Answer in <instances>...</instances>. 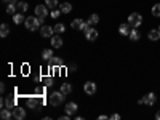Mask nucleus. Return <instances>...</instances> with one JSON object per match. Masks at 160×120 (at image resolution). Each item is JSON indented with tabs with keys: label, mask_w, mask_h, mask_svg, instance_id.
Segmentation results:
<instances>
[{
	"label": "nucleus",
	"mask_w": 160,
	"mask_h": 120,
	"mask_svg": "<svg viewBox=\"0 0 160 120\" xmlns=\"http://www.w3.org/2000/svg\"><path fill=\"white\" fill-rule=\"evenodd\" d=\"M66 99V95H64V93L59 90V91H55V93H51V95H50V104L51 106H59L62 101Z\"/></svg>",
	"instance_id": "obj_1"
},
{
	"label": "nucleus",
	"mask_w": 160,
	"mask_h": 120,
	"mask_svg": "<svg viewBox=\"0 0 160 120\" xmlns=\"http://www.w3.org/2000/svg\"><path fill=\"white\" fill-rule=\"evenodd\" d=\"M128 24L131 26L133 29H138L139 26L142 24V16L139 15V13H131V15L128 16Z\"/></svg>",
	"instance_id": "obj_2"
},
{
	"label": "nucleus",
	"mask_w": 160,
	"mask_h": 120,
	"mask_svg": "<svg viewBox=\"0 0 160 120\" xmlns=\"http://www.w3.org/2000/svg\"><path fill=\"white\" fill-rule=\"evenodd\" d=\"M71 26H72V29H74V31H85V29L90 28L91 24H90L88 21L85 22L83 19H74V21L71 22Z\"/></svg>",
	"instance_id": "obj_3"
},
{
	"label": "nucleus",
	"mask_w": 160,
	"mask_h": 120,
	"mask_svg": "<svg viewBox=\"0 0 160 120\" xmlns=\"http://www.w3.org/2000/svg\"><path fill=\"white\" fill-rule=\"evenodd\" d=\"M24 26H26V29H28V31H37V29L40 28V24H38V21H37V18H35V16L26 18Z\"/></svg>",
	"instance_id": "obj_4"
},
{
	"label": "nucleus",
	"mask_w": 160,
	"mask_h": 120,
	"mask_svg": "<svg viewBox=\"0 0 160 120\" xmlns=\"http://www.w3.org/2000/svg\"><path fill=\"white\" fill-rule=\"evenodd\" d=\"M40 35H42V37H53V35H55V28L43 24L42 28H40Z\"/></svg>",
	"instance_id": "obj_5"
},
{
	"label": "nucleus",
	"mask_w": 160,
	"mask_h": 120,
	"mask_svg": "<svg viewBox=\"0 0 160 120\" xmlns=\"http://www.w3.org/2000/svg\"><path fill=\"white\" fill-rule=\"evenodd\" d=\"M85 37H87V40H90V42H95V40L98 38V31L93 29L90 26L88 29H85Z\"/></svg>",
	"instance_id": "obj_6"
},
{
	"label": "nucleus",
	"mask_w": 160,
	"mask_h": 120,
	"mask_svg": "<svg viewBox=\"0 0 160 120\" xmlns=\"http://www.w3.org/2000/svg\"><path fill=\"white\" fill-rule=\"evenodd\" d=\"M83 91L87 93L88 96L95 95V93H96V83H95V82H87V83L83 85Z\"/></svg>",
	"instance_id": "obj_7"
},
{
	"label": "nucleus",
	"mask_w": 160,
	"mask_h": 120,
	"mask_svg": "<svg viewBox=\"0 0 160 120\" xmlns=\"http://www.w3.org/2000/svg\"><path fill=\"white\" fill-rule=\"evenodd\" d=\"M35 15L42 16V18H47L48 16V7L47 5H37L35 7Z\"/></svg>",
	"instance_id": "obj_8"
},
{
	"label": "nucleus",
	"mask_w": 160,
	"mask_h": 120,
	"mask_svg": "<svg viewBox=\"0 0 160 120\" xmlns=\"http://www.w3.org/2000/svg\"><path fill=\"white\" fill-rule=\"evenodd\" d=\"M48 64H50V68H62L64 61L61 58H58V56H53V58L48 59Z\"/></svg>",
	"instance_id": "obj_9"
},
{
	"label": "nucleus",
	"mask_w": 160,
	"mask_h": 120,
	"mask_svg": "<svg viewBox=\"0 0 160 120\" xmlns=\"http://www.w3.org/2000/svg\"><path fill=\"white\" fill-rule=\"evenodd\" d=\"M38 98L37 96H31V98H28V101H26V102H28V108H31V109H40V104H38V101H37Z\"/></svg>",
	"instance_id": "obj_10"
},
{
	"label": "nucleus",
	"mask_w": 160,
	"mask_h": 120,
	"mask_svg": "<svg viewBox=\"0 0 160 120\" xmlns=\"http://www.w3.org/2000/svg\"><path fill=\"white\" fill-rule=\"evenodd\" d=\"M64 109H66V114H68V115H74L77 112V109H78V106L75 102H68Z\"/></svg>",
	"instance_id": "obj_11"
},
{
	"label": "nucleus",
	"mask_w": 160,
	"mask_h": 120,
	"mask_svg": "<svg viewBox=\"0 0 160 120\" xmlns=\"http://www.w3.org/2000/svg\"><path fill=\"white\" fill-rule=\"evenodd\" d=\"M155 95L154 93H148V95H144V98H142V102L146 104V106H152L154 102H155Z\"/></svg>",
	"instance_id": "obj_12"
},
{
	"label": "nucleus",
	"mask_w": 160,
	"mask_h": 120,
	"mask_svg": "<svg viewBox=\"0 0 160 120\" xmlns=\"http://www.w3.org/2000/svg\"><path fill=\"white\" fill-rule=\"evenodd\" d=\"M13 117L18 118V120H22V118L26 117V111H24L22 108H18V106H16V108L13 109Z\"/></svg>",
	"instance_id": "obj_13"
},
{
	"label": "nucleus",
	"mask_w": 160,
	"mask_h": 120,
	"mask_svg": "<svg viewBox=\"0 0 160 120\" xmlns=\"http://www.w3.org/2000/svg\"><path fill=\"white\" fill-rule=\"evenodd\" d=\"M51 45H53V48H61V47H62V40H61L59 34H56V35L51 37Z\"/></svg>",
	"instance_id": "obj_14"
},
{
	"label": "nucleus",
	"mask_w": 160,
	"mask_h": 120,
	"mask_svg": "<svg viewBox=\"0 0 160 120\" xmlns=\"http://www.w3.org/2000/svg\"><path fill=\"white\" fill-rule=\"evenodd\" d=\"M131 26L130 24H120V28H118V32H120V35H130V32H131Z\"/></svg>",
	"instance_id": "obj_15"
},
{
	"label": "nucleus",
	"mask_w": 160,
	"mask_h": 120,
	"mask_svg": "<svg viewBox=\"0 0 160 120\" xmlns=\"http://www.w3.org/2000/svg\"><path fill=\"white\" fill-rule=\"evenodd\" d=\"M130 40H131V42H138V40H139V37H141V34H139V31L138 29H131V32H130Z\"/></svg>",
	"instance_id": "obj_16"
},
{
	"label": "nucleus",
	"mask_w": 160,
	"mask_h": 120,
	"mask_svg": "<svg viewBox=\"0 0 160 120\" xmlns=\"http://www.w3.org/2000/svg\"><path fill=\"white\" fill-rule=\"evenodd\" d=\"M148 35H149V38H151V40H154V42H157V40L160 38V31H158V29H151Z\"/></svg>",
	"instance_id": "obj_17"
},
{
	"label": "nucleus",
	"mask_w": 160,
	"mask_h": 120,
	"mask_svg": "<svg viewBox=\"0 0 160 120\" xmlns=\"http://www.w3.org/2000/svg\"><path fill=\"white\" fill-rule=\"evenodd\" d=\"M59 10L64 13V15H68V13H71V10H72V5L69 2H64V3L59 5Z\"/></svg>",
	"instance_id": "obj_18"
},
{
	"label": "nucleus",
	"mask_w": 160,
	"mask_h": 120,
	"mask_svg": "<svg viewBox=\"0 0 160 120\" xmlns=\"http://www.w3.org/2000/svg\"><path fill=\"white\" fill-rule=\"evenodd\" d=\"M5 108L15 109V108H16V98H7V99H5Z\"/></svg>",
	"instance_id": "obj_19"
},
{
	"label": "nucleus",
	"mask_w": 160,
	"mask_h": 120,
	"mask_svg": "<svg viewBox=\"0 0 160 120\" xmlns=\"http://www.w3.org/2000/svg\"><path fill=\"white\" fill-rule=\"evenodd\" d=\"M0 117H2L3 120H10L13 117V112L8 108H5V109H2V112H0Z\"/></svg>",
	"instance_id": "obj_20"
},
{
	"label": "nucleus",
	"mask_w": 160,
	"mask_h": 120,
	"mask_svg": "<svg viewBox=\"0 0 160 120\" xmlns=\"http://www.w3.org/2000/svg\"><path fill=\"white\" fill-rule=\"evenodd\" d=\"M55 55H53V50H48V48H45L43 51H42V58L45 59V61H48L50 58H53Z\"/></svg>",
	"instance_id": "obj_21"
},
{
	"label": "nucleus",
	"mask_w": 160,
	"mask_h": 120,
	"mask_svg": "<svg viewBox=\"0 0 160 120\" xmlns=\"http://www.w3.org/2000/svg\"><path fill=\"white\" fill-rule=\"evenodd\" d=\"M61 91L64 93L66 96H68V95H71V93H72V87H71L69 83H62V85H61Z\"/></svg>",
	"instance_id": "obj_22"
},
{
	"label": "nucleus",
	"mask_w": 160,
	"mask_h": 120,
	"mask_svg": "<svg viewBox=\"0 0 160 120\" xmlns=\"http://www.w3.org/2000/svg\"><path fill=\"white\" fill-rule=\"evenodd\" d=\"M8 34H10V28H8V24H2V26H0V35H2V37L5 38Z\"/></svg>",
	"instance_id": "obj_23"
},
{
	"label": "nucleus",
	"mask_w": 160,
	"mask_h": 120,
	"mask_svg": "<svg viewBox=\"0 0 160 120\" xmlns=\"http://www.w3.org/2000/svg\"><path fill=\"white\" fill-rule=\"evenodd\" d=\"M45 5H47L48 8H51V10H55L59 3H58V0H45Z\"/></svg>",
	"instance_id": "obj_24"
},
{
	"label": "nucleus",
	"mask_w": 160,
	"mask_h": 120,
	"mask_svg": "<svg viewBox=\"0 0 160 120\" xmlns=\"http://www.w3.org/2000/svg\"><path fill=\"white\" fill-rule=\"evenodd\" d=\"M13 21H15L16 24H21V22H24L26 19L22 18V13H16V15L13 16Z\"/></svg>",
	"instance_id": "obj_25"
},
{
	"label": "nucleus",
	"mask_w": 160,
	"mask_h": 120,
	"mask_svg": "<svg viewBox=\"0 0 160 120\" xmlns=\"http://www.w3.org/2000/svg\"><path fill=\"white\" fill-rule=\"evenodd\" d=\"M151 11H152V15H154L155 18H158V16H160V3H155Z\"/></svg>",
	"instance_id": "obj_26"
},
{
	"label": "nucleus",
	"mask_w": 160,
	"mask_h": 120,
	"mask_svg": "<svg viewBox=\"0 0 160 120\" xmlns=\"http://www.w3.org/2000/svg\"><path fill=\"white\" fill-rule=\"evenodd\" d=\"M88 22H90L91 26H93V24H98V22H99V16L96 15V13H93V15L90 16V19H88Z\"/></svg>",
	"instance_id": "obj_27"
},
{
	"label": "nucleus",
	"mask_w": 160,
	"mask_h": 120,
	"mask_svg": "<svg viewBox=\"0 0 160 120\" xmlns=\"http://www.w3.org/2000/svg\"><path fill=\"white\" fill-rule=\"evenodd\" d=\"M16 5L15 3H8V7H7V13L8 15H15V11H16Z\"/></svg>",
	"instance_id": "obj_28"
},
{
	"label": "nucleus",
	"mask_w": 160,
	"mask_h": 120,
	"mask_svg": "<svg viewBox=\"0 0 160 120\" xmlns=\"http://www.w3.org/2000/svg\"><path fill=\"white\" fill-rule=\"evenodd\" d=\"M16 7H18V10L22 13V11H26V10H28L29 7H28V3H26V2H18L16 3Z\"/></svg>",
	"instance_id": "obj_29"
},
{
	"label": "nucleus",
	"mask_w": 160,
	"mask_h": 120,
	"mask_svg": "<svg viewBox=\"0 0 160 120\" xmlns=\"http://www.w3.org/2000/svg\"><path fill=\"white\" fill-rule=\"evenodd\" d=\"M64 29H66L64 24H56V26H55V34H62Z\"/></svg>",
	"instance_id": "obj_30"
},
{
	"label": "nucleus",
	"mask_w": 160,
	"mask_h": 120,
	"mask_svg": "<svg viewBox=\"0 0 160 120\" xmlns=\"http://www.w3.org/2000/svg\"><path fill=\"white\" fill-rule=\"evenodd\" d=\"M43 83H45V87H51L53 85V77H45L43 78Z\"/></svg>",
	"instance_id": "obj_31"
},
{
	"label": "nucleus",
	"mask_w": 160,
	"mask_h": 120,
	"mask_svg": "<svg viewBox=\"0 0 160 120\" xmlns=\"http://www.w3.org/2000/svg\"><path fill=\"white\" fill-rule=\"evenodd\" d=\"M61 13H62L61 10H56V8H55V10L51 11V18H55V19H56V18H58V16L61 15Z\"/></svg>",
	"instance_id": "obj_32"
},
{
	"label": "nucleus",
	"mask_w": 160,
	"mask_h": 120,
	"mask_svg": "<svg viewBox=\"0 0 160 120\" xmlns=\"http://www.w3.org/2000/svg\"><path fill=\"white\" fill-rule=\"evenodd\" d=\"M35 96L43 98V88H35Z\"/></svg>",
	"instance_id": "obj_33"
},
{
	"label": "nucleus",
	"mask_w": 160,
	"mask_h": 120,
	"mask_svg": "<svg viewBox=\"0 0 160 120\" xmlns=\"http://www.w3.org/2000/svg\"><path fill=\"white\" fill-rule=\"evenodd\" d=\"M37 21H38V24H40V28L43 26V21H45V18H42V16H37Z\"/></svg>",
	"instance_id": "obj_34"
},
{
	"label": "nucleus",
	"mask_w": 160,
	"mask_h": 120,
	"mask_svg": "<svg viewBox=\"0 0 160 120\" xmlns=\"http://www.w3.org/2000/svg\"><path fill=\"white\" fill-rule=\"evenodd\" d=\"M3 2H5V3H16L18 0H3Z\"/></svg>",
	"instance_id": "obj_35"
},
{
	"label": "nucleus",
	"mask_w": 160,
	"mask_h": 120,
	"mask_svg": "<svg viewBox=\"0 0 160 120\" xmlns=\"http://www.w3.org/2000/svg\"><path fill=\"white\" fill-rule=\"evenodd\" d=\"M75 69H77V66H75V64H72V66H69V71H71V72H72V71H75Z\"/></svg>",
	"instance_id": "obj_36"
},
{
	"label": "nucleus",
	"mask_w": 160,
	"mask_h": 120,
	"mask_svg": "<svg viewBox=\"0 0 160 120\" xmlns=\"http://www.w3.org/2000/svg\"><path fill=\"white\" fill-rule=\"evenodd\" d=\"M111 118H112V120H118V118H120V115H118V114H114Z\"/></svg>",
	"instance_id": "obj_37"
},
{
	"label": "nucleus",
	"mask_w": 160,
	"mask_h": 120,
	"mask_svg": "<svg viewBox=\"0 0 160 120\" xmlns=\"http://www.w3.org/2000/svg\"><path fill=\"white\" fill-rule=\"evenodd\" d=\"M0 91H2V93L5 91V83H2V85H0Z\"/></svg>",
	"instance_id": "obj_38"
},
{
	"label": "nucleus",
	"mask_w": 160,
	"mask_h": 120,
	"mask_svg": "<svg viewBox=\"0 0 160 120\" xmlns=\"http://www.w3.org/2000/svg\"><path fill=\"white\" fill-rule=\"evenodd\" d=\"M155 118H157V120H160V111H157V114H155Z\"/></svg>",
	"instance_id": "obj_39"
},
{
	"label": "nucleus",
	"mask_w": 160,
	"mask_h": 120,
	"mask_svg": "<svg viewBox=\"0 0 160 120\" xmlns=\"http://www.w3.org/2000/svg\"><path fill=\"white\" fill-rule=\"evenodd\" d=\"M158 31H160V26H158Z\"/></svg>",
	"instance_id": "obj_40"
}]
</instances>
